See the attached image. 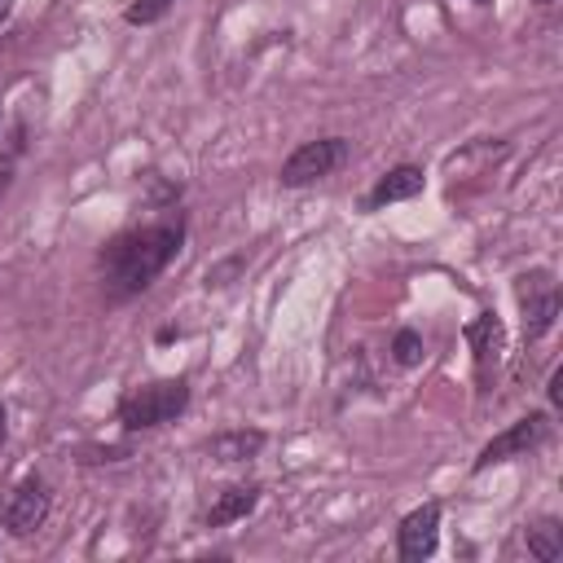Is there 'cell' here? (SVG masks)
I'll use <instances>...</instances> for the list:
<instances>
[{"mask_svg": "<svg viewBox=\"0 0 563 563\" xmlns=\"http://www.w3.org/2000/svg\"><path fill=\"white\" fill-rule=\"evenodd\" d=\"M180 242H185L180 220L141 224V229H128V233L110 238L106 251L97 255L106 295H110V299H132V295H141V290L172 264V255L180 251Z\"/></svg>", "mask_w": 563, "mask_h": 563, "instance_id": "1", "label": "cell"}, {"mask_svg": "<svg viewBox=\"0 0 563 563\" xmlns=\"http://www.w3.org/2000/svg\"><path fill=\"white\" fill-rule=\"evenodd\" d=\"M189 405V387L185 378H167V383H145L136 391H128L119 400V422L128 431H145V427H163L176 413H185Z\"/></svg>", "mask_w": 563, "mask_h": 563, "instance_id": "2", "label": "cell"}, {"mask_svg": "<svg viewBox=\"0 0 563 563\" xmlns=\"http://www.w3.org/2000/svg\"><path fill=\"white\" fill-rule=\"evenodd\" d=\"M343 158H347V141L343 136H321V141H303L286 163H282V185H290V189H299V185H312V180H321V176H330V172H339L343 167Z\"/></svg>", "mask_w": 563, "mask_h": 563, "instance_id": "3", "label": "cell"}, {"mask_svg": "<svg viewBox=\"0 0 563 563\" xmlns=\"http://www.w3.org/2000/svg\"><path fill=\"white\" fill-rule=\"evenodd\" d=\"M545 435H550L545 413H528V418H519L515 427H506L501 435H493V440L479 449L475 471H484V466H493V462H506V457H523V453H532L537 444H545Z\"/></svg>", "mask_w": 563, "mask_h": 563, "instance_id": "4", "label": "cell"}, {"mask_svg": "<svg viewBox=\"0 0 563 563\" xmlns=\"http://www.w3.org/2000/svg\"><path fill=\"white\" fill-rule=\"evenodd\" d=\"M0 519H4V528H9L13 537H31V532L48 519V484H44L40 475H26V479L9 493Z\"/></svg>", "mask_w": 563, "mask_h": 563, "instance_id": "5", "label": "cell"}, {"mask_svg": "<svg viewBox=\"0 0 563 563\" xmlns=\"http://www.w3.org/2000/svg\"><path fill=\"white\" fill-rule=\"evenodd\" d=\"M519 303H523V330L528 339H541L559 317V290L550 273H523L519 277Z\"/></svg>", "mask_w": 563, "mask_h": 563, "instance_id": "6", "label": "cell"}, {"mask_svg": "<svg viewBox=\"0 0 563 563\" xmlns=\"http://www.w3.org/2000/svg\"><path fill=\"white\" fill-rule=\"evenodd\" d=\"M435 537H440V506H435V501H427V506L409 510V515L400 519V528H396L400 559H409V563L427 559V554L435 550Z\"/></svg>", "mask_w": 563, "mask_h": 563, "instance_id": "7", "label": "cell"}, {"mask_svg": "<svg viewBox=\"0 0 563 563\" xmlns=\"http://www.w3.org/2000/svg\"><path fill=\"white\" fill-rule=\"evenodd\" d=\"M413 194H422V167H391V172H383L378 176V185L365 194V211H378V207H387V202H400V198H413Z\"/></svg>", "mask_w": 563, "mask_h": 563, "instance_id": "8", "label": "cell"}, {"mask_svg": "<svg viewBox=\"0 0 563 563\" xmlns=\"http://www.w3.org/2000/svg\"><path fill=\"white\" fill-rule=\"evenodd\" d=\"M466 339H471V347H475L479 383H488V374H493V369H497V361H501V321H497L493 312H484L479 321H471V325H466Z\"/></svg>", "mask_w": 563, "mask_h": 563, "instance_id": "9", "label": "cell"}, {"mask_svg": "<svg viewBox=\"0 0 563 563\" xmlns=\"http://www.w3.org/2000/svg\"><path fill=\"white\" fill-rule=\"evenodd\" d=\"M255 501H260V488H255V484H233V488H224V493L216 497V506L207 510V528H224V523H233V519H246V515L255 510Z\"/></svg>", "mask_w": 563, "mask_h": 563, "instance_id": "10", "label": "cell"}, {"mask_svg": "<svg viewBox=\"0 0 563 563\" xmlns=\"http://www.w3.org/2000/svg\"><path fill=\"white\" fill-rule=\"evenodd\" d=\"M260 449H264V435L260 431H224V435L211 440V457H220V462H246Z\"/></svg>", "mask_w": 563, "mask_h": 563, "instance_id": "11", "label": "cell"}, {"mask_svg": "<svg viewBox=\"0 0 563 563\" xmlns=\"http://www.w3.org/2000/svg\"><path fill=\"white\" fill-rule=\"evenodd\" d=\"M523 541H528V554L541 559V563H554L563 554V528H559V519H537L523 532Z\"/></svg>", "mask_w": 563, "mask_h": 563, "instance_id": "12", "label": "cell"}, {"mask_svg": "<svg viewBox=\"0 0 563 563\" xmlns=\"http://www.w3.org/2000/svg\"><path fill=\"white\" fill-rule=\"evenodd\" d=\"M391 352H396V365H418L422 361V334L418 330H400L396 334V343H391Z\"/></svg>", "mask_w": 563, "mask_h": 563, "instance_id": "13", "label": "cell"}, {"mask_svg": "<svg viewBox=\"0 0 563 563\" xmlns=\"http://www.w3.org/2000/svg\"><path fill=\"white\" fill-rule=\"evenodd\" d=\"M167 9H172V0H132L123 18H128L132 26H145V22H158Z\"/></svg>", "mask_w": 563, "mask_h": 563, "instance_id": "14", "label": "cell"}, {"mask_svg": "<svg viewBox=\"0 0 563 563\" xmlns=\"http://www.w3.org/2000/svg\"><path fill=\"white\" fill-rule=\"evenodd\" d=\"M9 185H13V163H9V158H0V198L9 194Z\"/></svg>", "mask_w": 563, "mask_h": 563, "instance_id": "15", "label": "cell"}, {"mask_svg": "<svg viewBox=\"0 0 563 563\" xmlns=\"http://www.w3.org/2000/svg\"><path fill=\"white\" fill-rule=\"evenodd\" d=\"M4 18H9V0H0V22H4Z\"/></svg>", "mask_w": 563, "mask_h": 563, "instance_id": "16", "label": "cell"}, {"mask_svg": "<svg viewBox=\"0 0 563 563\" xmlns=\"http://www.w3.org/2000/svg\"><path fill=\"white\" fill-rule=\"evenodd\" d=\"M0 440H4V405H0Z\"/></svg>", "mask_w": 563, "mask_h": 563, "instance_id": "17", "label": "cell"}, {"mask_svg": "<svg viewBox=\"0 0 563 563\" xmlns=\"http://www.w3.org/2000/svg\"><path fill=\"white\" fill-rule=\"evenodd\" d=\"M479 4H484V0H479Z\"/></svg>", "mask_w": 563, "mask_h": 563, "instance_id": "18", "label": "cell"}]
</instances>
